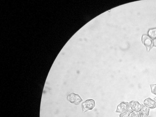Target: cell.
I'll list each match as a JSON object with an SVG mask.
<instances>
[{
	"label": "cell",
	"mask_w": 156,
	"mask_h": 117,
	"mask_svg": "<svg viewBox=\"0 0 156 117\" xmlns=\"http://www.w3.org/2000/svg\"><path fill=\"white\" fill-rule=\"evenodd\" d=\"M150 108L145 105L142 104L141 110L139 111L140 117H147L150 114Z\"/></svg>",
	"instance_id": "obj_6"
},
{
	"label": "cell",
	"mask_w": 156,
	"mask_h": 117,
	"mask_svg": "<svg viewBox=\"0 0 156 117\" xmlns=\"http://www.w3.org/2000/svg\"><path fill=\"white\" fill-rule=\"evenodd\" d=\"M143 44L146 46L148 51H149L152 46V42L150 37L146 35H143L142 38Z\"/></svg>",
	"instance_id": "obj_4"
},
{
	"label": "cell",
	"mask_w": 156,
	"mask_h": 117,
	"mask_svg": "<svg viewBox=\"0 0 156 117\" xmlns=\"http://www.w3.org/2000/svg\"><path fill=\"white\" fill-rule=\"evenodd\" d=\"M95 106V103L94 100L89 99L85 101L82 103V107L83 112L85 113L89 110H91Z\"/></svg>",
	"instance_id": "obj_1"
},
{
	"label": "cell",
	"mask_w": 156,
	"mask_h": 117,
	"mask_svg": "<svg viewBox=\"0 0 156 117\" xmlns=\"http://www.w3.org/2000/svg\"><path fill=\"white\" fill-rule=\"evenodd\" d=\"M129 105L133 110L137 112H139L142 106L138 101L133 100L130 101Z\"/></svg>",
	"instance_id": "obj_5"
},
{
	"label": "cell",
	"mask_w": 156,
	"mask_h": 117,
	"mask_svg": "<svg viewBox=\"0 0 156 117\" xmlns=\"http://www.w3.org/2000/svg\"><path fill=\"white\" fill-rule=\"evenodd\" d=\"M129 117H140V116L137 112L132 111L130 114Z\"/></svg>",
	"instance_id": "obj_11"
},
{
	"label": "cell",
	"mask_w": 156,
	"mask_h": 117,
	"mask_svg": "<svg viewBox=\"0 0 156 117\" xmlns=\"http://www.w3.org/2000/svg\"><path fill=\"white\" fill-rule=\"evenodd\" d=\"M154 101H155V104H156V97H155L154 99Z\"/></svg>",
	"instance_id": "obj_13"
},
{
	"label": "cell",
	"mask_w": 156,
	"mask_h": 117,
	"mask_svg": "<svg viewBox=\"0 0 156 117\" xmlns=\"http://www.w3.org/2000/svg\"><path fill=\"white\" fill-rule=\"evenodd\" d=\"M132 111L131 110H129L125 112L120 114V117H129L130 114Z\"/></svg>",
	"instance_id": "obj_9"
},
{
	"label": "cell",
	"mask_w": 156,
	"mask_h": 117,
	"mask_svg": "<svg viewBox=\"0 0 156 117\" xmlns=\"http://www.w3.org/2000/svg\"><path fill=\"white\" fill-rule=\"evenodd\" d=\"M148 35L152 38H156V28L150 30L148 32Z\"/></svg>",
	"instance_id": "obj_8"
},
{
	"label": "cell",
	"mask_w": 156,
	"mask_h": 117,
	"mask_svg": "<svg viewBox=\"0 0 156 117\" xmlns=\"http://www.w3.org/2000/svg\"><path fill=\"white\" fill-rule=\"evenodd\" d=\"M153 43L155 47H156V38L154 39Z\"/></svg>",
	"instance_id": "obj_12"
},
{
	"label": "cell",
	"mask_w": 156,
	"mask_h": 117,
	"mask_svg": "<svg viewBox=\"0 0 156 117\" xmlns=\"http://www.w3.org/2000/svg\"><path fill=\"white\" fill-rule=\"evenodd\" d=\"M130 108V105L128 102H123L117 107L116 113H123L128 110Z\"/></svg>",
	"instance_id": "obj_3"
},
{
	"label": "cell",
	"mask_w": 156,
	"mask_h": 117,
	"mask_svg": "<svg viewBox=\"0 0 156 117\" xmlns=\"http://www.w3.org/2000/svg\"><path fill=\"white\" fill-rule=\"evenodd\" d=\"M67 100L69 103L76 105H79L82 101V99L79 95L76 94L74 93L67 96Z\"/></svg>",
	"instance_id": "obj_2"
},
{
	"label": "cell",
	"mask_w": 156,
	"mask_h": 117,
	"mask_svg": "<svg viewBox=\"0 0 156 117\" xmlns=\"http://www.w3.org/2000/svg\"><path fill=\"white\" fill-rule=\"evenodd\" d=\"M150 86L152 93L156 95V84H150Z\"/></svg>",
	"instance_id": "obj_10"
},
{
	"label": "cell",
	"mask_w": 156,
	"mask_h": 117,
	"mask_svg": "<svg viewBox=\"0 0 156 117\" xmlns=\"http://www.w3.org/2000/svg\"><path fill=\"white\" fill-rule=\"evenodd\" d=\"M144 105L150 108L154 109L156 107V104L154 100L150 98L145 99L144 101Z\"/></svg>",
	"instance_id": "obj_7"
}]
</instances>
